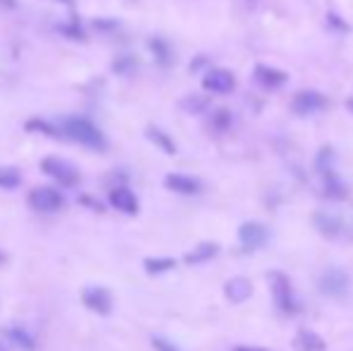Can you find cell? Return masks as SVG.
<instances>
[{
  "label": "cell",
  "mask_w": 353,
  "mask_h": 351,
  "mask_svg": "<svg viewBox=\"0 0 353 351\" xmlns=\"http://www.w3.org/2000/svg\"><path fill=\"white\" fill-rule=\"evenodd\" d=\"M327 106H330L327 96L315 89L298 92V94L291 99V111L296 116H312V114H317V111H325Z\"/></svg>",
  "instance_id": "cell-6"
},
{
  "label": "cell",
  "mask_w": 353,
  "mask_h": 351,
  "mask_svg": "<svg viewBox=\"0 0 353 351\" xmlns=\"http://www.w3.org/2000/svg\"><path fill=\"white\" fill-rule=\"evenodd\" d=\"M269 284H272V296H274V304L281 313L286 315H296L301 310V304H298L296 294H293V286L291 279H288L284 272H272L269 275Z\"/></svg>",
  "instance_id": "cell-2"
},
{
  "label": "cell",
  "mask_w": 353,
  "mask_h": 351,
  "mask_svg": "<svg viewBox=\"0 0 353 351\" xmlns=\"http://www.w3.org/2000/svg\"><path fill=\"white\" fill-rule=\"evenodd\" d=\"M233 123V116L228 109H219L212 114V118H209V125H212V130H217V133H226L228 128H231Z\"/></svg>",
  "instance_id": "cell-24"
},
{
  "label": "cell",
  "mask_w": 353,
  "mask_h": 351,
  "mask_svg": "<svg viewBox=\"0 0 353 351\" xmlns=\"http://www.w3.org/2000/svg\"><path fill=\"white\" fill-rule=\"evenodd\" d=\"M135 65H137V61H135L132 56H120V58L116 61V65H114V67H116L118 72H122V75H127V72L135 70Z\"/></svg>",
  "instance_id": "cell-28"
},
{
  "label": "cell",
  "mask_w": 353,
  "mask_h": 351,
  "mask_svg": "<svg viewBox=\"0 0 353 351\" xmlns=\"http://www.w3.org/2000/svg\"><path fill=\"white\" fill-rule=\"evenodd\" d=\"M147 138H149L161 152L169 154V157H173V154L178 152V147H175V142L171 140V135L164 133L161 128H156V125H149V128H147Z\"/></svg>",
  "instance_id": "cell-20"
},
{
  "label": "cell",
  "mask_w": 353,
  "mask_h": 351,
  "mask_svg": "<svg viewBox=\"0 0 353 351\" xmlns=\"http://www.w3.org/2000/svg\"><path fill=\"white\" fill-rule=\"evenodd\" d=\"M63 3H72V0H63Z\"/></svg>",
  "instance_id": "cell-36"
},
{
  "label": "cell",
  "mask_w": 353,
  "mask_h": 351,
  "mask_svg": "<svg viewBox=\"0 0 353 351\" xmlns=\"http://www.w3.org/2000/svg\"><path fill=\"white\" fill-rule=\"evenodd\" d=\"M109 202L114 209L122 214H130V217L140 212V200H137V195L127 185H114L109 193Z\"/></svg>",
  "instance_id": "cell-10"
},
{
  "label": "cell",
  "mask_w": 353,
  "mask_h": 351,
  "mask_svg": "<svg viewBox=\"0 0 353 351\" xmlns=\"http://www.w3.org/2000/svg\"><path fill=\"white\" fill-rule=\"evenodd\" d=\"M233 351H267V349H257V347H235Z\"/></svg>",
  "instance_id": "cell-32"
},
{
  "label": "cell",
  "mask_w": 353,
  "mask_h": 351,
  "mask_svg": "<svg viewBox=\"0 0 353 351\" xmlns=\"http://www.w3.org/2000/svg\"><path fill=\"white\" fill-rule=\"evenodd\" d=\"M322 195L330 200H346L349 198V190L339 180V176L330 171V173H322Z\"/></svg>",
  "instance_id": "cell-16"
},
{
  "label": "cell",
  "mask_w": 353,
  "mask_h": 351,
  "mask_svg": "<svg viewBox=\"0 0 353 351\" xmlns=\"http://www.w3.org/2000/svg\"><path fill=\"white\" fill-rule=\"evenodd\" d=\"M202 87H204V92H212V94H228V92L235 89V77L231 70L212 67V70L204 72Z\"/></svg>",
  "instance_id": "cell-9"
},
{
  "label": "cell",
  "mask_w": 353,
  "mask_h": 351,
  "mask_svg": "<svg viewBox=\"0 0 353 351\" xmlns=\"http://www.w3.org/2000/svg\"><path fill=\"white\" fill-rule=\"evenodd\" d=\"M180 106H183V109L188 111V114H202V111L209 106V101L204 99V96H195V94H190L188 99L180 101Z\"/></svg>",
  "instance_id": "cell-26"
},
{
  "label": "cell",
  "mask_w": 353,
  "mask_h": 351,
  "mask_svg": "<svg viewBox=\"0 0 353 351\" xmlns=\"http://www.w3.org/2000/svg\"><path fill=\"white\" fill-rule=\"evenodd\" d=\"M27 204L32 209H36V212H61L65 207V195L58 188H51V185H39V188L29 190Z\"/></svg>",
  "instance_id": "cell-4"
},
{
  "label": "cell",
  "mask_w": 353,
  "mask_h": 351,
  "mask_svg": "<svg viewBox=\"0 0 353 351\" xmlns=\"http://www.w3.org/2000/svg\"><path fill=\"white\" fill-rule=\"evenodd\" d=\"M82 304L96 315H111L114 310V296L106 286H87L82 291Z\"/></svg>",
  "instance_id": "cell-7"
},
{
  "label": "cell",
  "mask_w": 353,
  "mask_h": 351,
  "mask_svg": "<svg viewBox=\"0 0 353 351\" xmlns=\"http://www.w3.org/2000/svg\"><path fill=\"white\" fill-rule=\"evenodd\" d=\"M61 133L65 140H72V142L82 145V147H89V149H96V152H104L106 149V135L92 123L89 118H80V116H70L65 118L61 125Z\"/></svg>",
  "instance_id": "cell-1"
},
{
  "label": "cell",
  "mask_w": 353,
  "mask_h": 351,
  "mask_svg": "<svg viewBox=\"0 0 353 351\" xmlns=\"http://www.w3.org/2000/svg\"><path fill=\"white\" fill-rule=\"evenodd\" d=\"M217 253H219L217 243H212V241L200 243V246H195L193 251L185 255V262H188V265H202V262H209L212 257H217Z\"/></svg>",
  "instance_id": "cell-18"
},
{
  "label": "cell",
  "mask_w": 353,
  "mask_h": 351,
  "mask_svg": "<svg viewBox=\"0 0 353 351\" xmlns=\"http://www.w3.org/2000/svg\"><path fill=\"white\" fill-rule=\"evenodd\" d=\"M41 171L51 180H56L61 188H75L80 185V171L72 162L61 157H46L41 159Z\"/></svg>",
  "instance_id": "cell-3"
},
{
  "label": "cell",
  "mask_w": 353,
  "mask_h": 351,
  "mask_svg": "<svg viewBox=\"0 0 353 351\" xmlns=\"http://www.w3.org/2000/svg\"><path fill=\"white\" fill-rule=\"evenodd\" d=\"M312 224H315V228L325 238H341L346 233V224L341 222L339 217H334V214L317 212L315 217H312Z\"/></svg>",
  "instance_id": "cell-12"
},
{
  "label": "cell",
  "mask_w": 353,
  "mask_h": 351,
  "mask_svg": "<svg viewBox=\"0 0 353 351\" xmlns=\"http://www.w3.org/2000/svg\"><path fill=\"white\" fill-rule=\"evenodd\" d=\"M0 351H8V347H5V342L0 339Z\"/></svg>",
  "instance_id": "cell-34"
},
{
  "label": "cell",
  "mask_w": 353,
  "mask_h": 351,
  "mask_svg": "<svg viewBox=\"0 0 353 351\" xmlns=\"http://www.w3.org/2000/svg\"><path fill=\"white\" fill-rule=\"evenodd\" d=\"M151 347H154V351H180L173 342H169L166 337H151Z\"/></svg>",
  "instance_id": "cell-29"
},
{
  "label": "cell",
  "mask_w": 353,
  "mask_h": 351,
  "mask_svg": "<svg viewBox=\"0 0 353 351\" xmlns=\"http://www.w3.org/2000/svg\"><path fill=\"white\" fill-rule=\"evenodd\" d=\"M349 109L353 111V96H351V99H349Z\"/></svg>",
  "instance_id": "cell-35"
},
{
  "label": "cell",
  "mask_w": 353,
  "mask_h": 351,
  "mask_svg": "<svg viewBox=\"0 0 353 351\" xmlns=\"http://www.w3.org/2000/svg\"><path fill=\"white\" fill-rule=\"evenodd\" d=\"M145 272L147 275H151V277H156V275H164V272H171L175 267V260L173 257H145Z\"/></svg>",
  "instance_id": "cell-22"
},
{
  "label": "cell",
  "mask_w": 353,
  "mask_h": 351,
  "mask_svg": "<svg viewBox=\"0 0 353 351\" xmlns=\"http://www.w3.org/2000/svg\"><path fill=\"white\" fill-rule=\"evenodd\" d=\"M315 167H317V171H320V176L334 171V152H332L330 145L320 149V154H317V159H315Z\"/></svg>",
  "instance_id": "cell-25"
},
{
  "label": "cell",
  "mask_w": 353,
  "mask_h": 351,
  "mask_svg": "<svg viewBox=\"0 0 353 351\" xmlns=\"http://www.w3.org/2000/svg\"><path fill=\"white\" fill-rule=\"evenodd\" d=\"M255 82H257L259 87H264V89H279V87H284L288 82V75L272 65L257 63V65H255Z\"/></svg>",
  "instance_id": "cell-11"
},
{
  "label": "cell",
  "mask_w": 353,
  "mask_h": 351,
  "mask_svg": "<svg viewBox=\"0 0 353 351\" xmlns=\"http://www.w3.org/2000/svg\"><path fill=\"white\" fill-rule=\"evenodd\" d=\"M5 342L19 351H36L39 349L36 337H34L27 328H22V325H12V328L5 330Z\"/></svg>",
  "instance_id": "cell-13"
},
{
  "label": "cell",
  "mask_w": 353,
  "mask_h": 351,
  "mask_svg": "<svg viewBox=\"0 0 353 351\" xmlns=\"http://www.w3.org/2000/svg\"><path fill=\"white\" fill-rule=\"evenodd\" d=\"M224 294H226V299L231 304H243V301H248L253 296V281L248 277H233L224 286Z\"/></svg>",
  "instance_id": "cell-15"
},
{
  "label": "cell",
  "mask_w": 353,
  "mask_h": 351,
  "mask_svg": "<svg viewBox=\"0 0 353 351\" xmlns=\"http://www.w3.org/2000/svg\"><path fill=\"white\" fill-rule=\"evenodd\" d=\"M202 65H207V58L200 56L197 61H193V65H190V67H193V70H197V67H202Z\"/></svg>",
  "instance_id": "cell-31"
},
{
  "label": "cell",
  "mask_w": 353,
  "mask_h": 351,
  "mask_svg": "<svg viewBox=\"0 0 353 351\" xmlns=\"http://www.w3.org/2000/svg\"><path fill=\"white\" fill-rule=\"evenodd\" d=\"M149 51L159 65H164V67L173 65V48L169 46V41H164V39H159V36L149 39Z\"/></svg>",
  "instance_id": "cell-19"
},
{
  "label": "cell",
  "mask_w": 353,
  "mask_h": 351,
  "mask_svg": "<svg viewBox=\"0 0 353 351\" xmlns=\"http://www.w3.org/2000/svg\"><path fill=\"white\" fill-rule=\"evenodd\" d=\"M317 289L330 299H344L351 291V277L339 267H327L317 279Z\"/></svg>",
  "instance_id": "cell-5"
},
{
  "label": "cell",
  "mask_w": 353,
  "mask_h": 351,
  "mask_svg": "<svg viewBox=\"0 0 353 351\" xmlns=\"http://www.w3.org/2000/svg\"><path fill=\"white\" fill-rule=\"evenodd\" d=\"M238 241L245 251H257L269 241V228L259 222H245L238 228Z\"/></svg>",
  "instance_id": "cell-8"
},
{
  "label": "cell",
  "mask_w": 353,
  "mask_h": 351,
  "mask_svg": "<svg viewBox=\"0 0 353 351\" xmlns=\"http://www.w3.org/2000/svg\"><path fill=\"white\" fill-rule=\"evenodd\" d=\"M327 22H330V24H332V27H334V29H341V32H349V24H346L344 19L339 17V14L330 12V14H327Z\"/></svg>",
  "instance_id": "cell-30"
},
{
  "label": "cell",
  "mask_w": 353,
  "mask_h": 351,
  "mask_svg": "<svg viewBox=\"0 0 353 351\" xmlns=\"http://www.w3.org/2000/svg\"><path fill=\"white\" fill-rule=\"evenodd\" d=\"M27 130L29 133H39V135H46V138H53V140H61L63 133L58 125H53L51 120H43V118H32L27 120Z\"/></svg>",
  "instance_id": "cell-21"
},
{
  "label": "cell",
  "mask_w": 353,
  "mask_h": 351,
  "mask_svg": "<svg viewBox=\"0 0 353 351\" xmlns=\"http://www.w3.org/2000/svg\"><path fill=\"white\" fill-rule=\"evenodd\" d=\"M22 185V173L14 167H0V188L3 190H14Z\"/></svg>",
  "instance_id": "cell-23"
},
{
  "label": "cell",
  "mask_w": 353,
  "mask_h": 351,
  "mask_svg": "<svg viewBox=\"0 0 353 351\" xmlns=\"http://www.w3.org/2000/svg\"><path fill=\"white\" fill-rule=\"evenodd\" d=\"M61 29L63 34H65L67 39H75V41H85V29L80 27V22H67V24H61Z\"/></svg>",
  "instance_id": "cell-27"
},
{
  "label": "cell",
  "mask_w": 353,
  "mask_h": 351,
  "mask_svg": "<svg viewBox=\"0 0 353 351\" xmlns=\"http://www.w3.org/2000/svg\"><path fill=\"white\" fill-rule=\"evenodd\" d=\"M164 185L178 195H197L200 190H202V183H200L197 178L185 176V173H169L164 178Z\"/></svg>",
  "instance_id": "cell-14"
},
{
  "label": "cell",
  "mask_w": 353,
  "mask_h": 351,
  "mask_svg": "<svg viewBox=\"0 0 353 351\" xmlns=\"http://www.w3.org/2000/svg\"><path fill=\"white\" fill-rule=\"evenodd\" d=\"M5 262H8V255H5V253L0 251V265H5Z\"/></svg>",
  "instance_id": "cell-33"
},
{
  "label": "cell",
  "mask_w": 353,
  "mask_h": 351,
  "mask_svg": "<svg viewBox=\"0 0 353 351\" xmlns=\"http://www.w3.org/2000/svg\"><path fill=\"white\" fill-rule=\"evenodd\" d=\"M293 349L296 351H325L327 344H325V339H322L317 332H312V330H301V332L296 334V339H293Z\"/></svg>",
  "instance_id": "cell-17"
}]
</instances>
